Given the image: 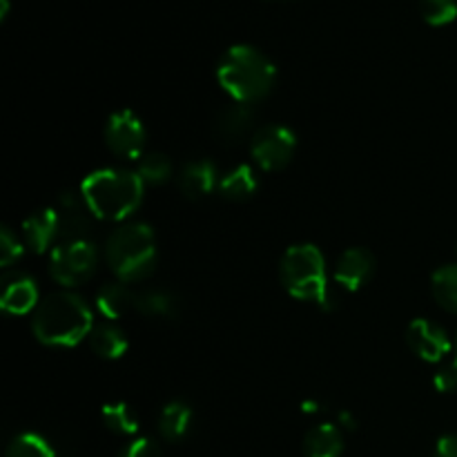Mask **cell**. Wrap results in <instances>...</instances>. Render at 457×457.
<instances>
[{
    "label": "cell",
    "mask_w": 457,
    "mask_h": 457,
    "mask_svg": "<svg viewBox=\"0 0 457 457\" xmlns=\"http://www.w3.org/2000/svg\"><path fill=\"white\" fill-rule=\"evenodd\" d=\"M92 328V308L74 290L47 295L31 317L34 337L45 346H79L85 337H89Z\"/></svg>",
    "instance_id": "cell-1"
},
{
    "label": "cell",
    "mask_w": 457,
    "mask_h": 457,
    "mask_svg": "<svg viewBox=\"0 0 457 457\" xmlns=\"http://www.w3.org/2000/svg\"><path fill=\"white\" fill-rule=\"evenodd\" d=\"M145 183L137 172L123 168H101L80 183V195L89 212L101 221H125L143 204Z\"/></svg>",
    "instance_id": "cell-2"
},
{
    "label": "cell",
    "mask_w": 457,
    "mask_h": 457,
    "mask_svg": "<svg viewBox=\"0 0 457 457\" xmlns=\"http://www.w3.org/2000/svg\"><path fill=\"white\" fill-rule=\"evenodd\" d=\"M217 80L235 103L262 101L277 83V67L253 45H232L217 65Z\"/></svg>",
    "instance_id": "cell-3"
},
{
    "label": "cell",
    "mask_w": 457,
    "mask_h": 457,
    "mask_svg": "<svg viewBox=\"0 0 457 457\" xmlns=\"http://www.w3.org/2000/svg\"><path fill=\"white\" fill-rule=\"evenodd\" d=\"M105 259L114 277L123 284H137L156 270V237L147 223H120L107 237Z\"/></svg>",
    "instance_id": "cell-4"
},
{
    "label": "cell",
    "mask_w": 457,
    "mask_h": 457,
    "mask_svg": "<svg viewBox=\"0 0 457 457\" xmlns=\"http://www.w3.org/2000/svg\"><path fill=\"white\" fill-rule=\"evenodd\" d=\"M279 279L284 288L302 302L320 303L330 293L326 259L315 244L290 245L281 257Z\"/></svg>",
    "instance_id": "cell-5"
},
{
    "label": "cell",
    "mask_w": 457,
    "mask_h": 457,
    "mask_svg": "<svg viewBox=\"0 0 457 457\" xmlns=\"http://www.w3.org/2000/svg\"><path fill=\"white\" fill-rule=\"evenodd\" d=\"M98 268V250L89 239L61 241L49 253V275L62 288L87 284Z\"/></svg>",
    "instance_id": "cell-6"
},
{
    "label": "cell",
    "mask_w": 457,
    "mask_h": 457,
    "mask_svg": "<svg viewBox=\"0 0 457 457\" xmlns=\"http://www.w3.org/2000/svg\"><path fill=\"white\" fill-rule=\"evenodd\" d=\"M297 152V137L286 125H263L250 137V154L263 172H279L293 161Z\"/></svg>",
    "instance_id": "cell-7"
},
{
    "label": "cell",
    "mask_w": 457,
    "mask_h": 457,
    "mask_svg": "<svg viewBox=\"0 0 457 457\" xmlns=\"http://www.w3.org/2000/svg\"><path fill=\"white\" fill-rule=\"evenodd\" d=\"M145 125L132 110H119L107 119L105 143L112 154L138 161L145 150Z\"/></svg>",
    "instance_id": "cell-8"
},
{
    "label": "cell",
    "mask_w": 457,
    "mask_h": 457,
    "mask_svg": "<svg viewBox=\"0 0 457 457\" xmlns=\"http://www.w3.org/2000/svg\"><path fill=\"white\" fill-rule=\"evenodd\" d=\"M406 344L420 360L428 361V364H437L453 351L449 333L440 324L424 320V317L411 321L406 328Z\"/></svg>",
    "instance_id": "cell-9"
},
{
    "label": "cell",
    "mask_w": 457,
    "mask_h": 457,
    "mask_svg": "<svg viewBox=\"0 0 457 457\" xmlns=\"http://www.w3.org/2000/svg\"><path fill=\"white\" fill-rule=\"evenodd\" d=\"M375 263V254L369 248H348L335 263V284L346 293H357L373 279Z\"/></svg>",
    "instance_id": "cell-10"
},
{
    "label": "cell",
    "mask_w": 457,
    "mask_h": 457,
    "mask_svg": "<svg viewBox=\"0 0 457 457\" xmlns=\"http://www.w3.org/2000/svg\"><path fill=\"white\" fill-rule=\"evenodd\" d=\"M22 244L36 254L54 250L52 245L61 239V212L52 208L38 210L22 221Z\"/></svg>",
    "instance_id": "cell-11"
},
{
    "label": "cell",
    "mask_w": 457,
    "mask_h": 457,
    "mask_svg": "<svg viewBox=\"0 0 457 457\" xmlns=\"http://www.w3.org/2000/svg\"><path fill=\"white\" fill-rule=\"evenodd\" d=\"M40 303L38 286L25 272H13L3 279V293H0V306L9 315H27L36 311Z\"/></svg>",
    "instance_id": "cell-12"
},
{
    "label": "cell",
    "mask_w": 457,
    "mask_h": 457,
    "mask_svg": "<svg viewBox=\"0 0 457 457\" xmlns=\"http://www.w3.org/2000/svg\"><path fill=\"white\" fill-rule=\"evenodd\" d=\"M254 120H257V112L253 110V105H248V103H232L217 116L214 132H217V137L226 145H235V143L244 141L248 134L253 137L257 132Z\"/></svg>",
    "instance_id": "cell-13"
},
{
    "label": "cell",
    "mask_w": 457,
    "mask_h": 457,
    "mask_svg": "<svg viewBox=\"0 0 457 457\" xmlns=\"http://www.w3.org/2000/svg\"><path fill=\"white\" fill-rule=\"evenodd\" d=\"M219 170L212 161L199 159L187 163L179 177V187L187 199H204L214 187H219Z\"/></svg>",
    "instance_id": "cell-14"
},
{
    "label": "cell",
    "mask_w": 457,
    "mask_h": 457,
    "mask_svg": "<svg viewBox=\"0 0 457 457\" xmlns=\"http://www.w3.org/2000/svg\"><path fill=\"white\" fill-rule=\"evenodd\" d=\"M94 303L105 320H120L129 311H137V293H132L128 284L116 279L98 290Z\"/></svg>",
    "instance_id": "cell-15"
},
{
    "label": "cell",
    "mask_w": 457,
    "mask_h": 457,
    "mask_svg": "<svg viewBox=\"0 0 457 457\" xmlns=\"http://www.w3.org/2000/svg\"><path fill=\"white\" fill-rule=\"evenodd\" d=\"M217 190L223 199L235 201V204L253 199L259 190L257 172H254L253 165H245V163L237 165V168L228 170V172L219 179Z\"/></svg>",
    "instance_id": "cell-16"
},
{
    "label": "cell",
    "mask_w": 457,
    "mask_h": 457,
    "mask_svg": "<svg viewBox=\"0 0 457 457\" xmlns=\"http://www.w3.org/2000/svg\"><path fill=\"white\" fill-rule=\"evenodd\" d=\"M344 451V433L337 424H317L303 437L306 457H339Z\"/></svg>",
    "instance_id": "cell-17"
},
{
    "label": "cell",
    "mask_w": 457,
    "mask_h": 457,
    "mask_svg": "<svg viewBox=\"0 0 457 457\" xmlns=\"http://www.w3.org/2000/svg\"><path fill=\"white\" fill-rule=\"evenodd\" d=\"M87 339L92 353L96 357H101V360H120L129 348L128 335L119 326L107 324V321L105 324L94 326Z\"/></svg>",
    "instance_id": "cell-18"
},
{
    "label": "cell",
    "mask_w": 457,
    "mask_h": 457,
    "mask_svg": "<svg viewBox=\"0 0 457 457\" xmlns=\"http://www.w3.org/2000/svg\"><path fill=\"white\" fill-rule=\"evenodd\" d=\"M192 409L181 400H174L163 406L159 415V431L168 442H179L190 433Z\"/></svg>",
    "instance_id": "cell-19"
},
{
    "label": "cell",
    "mask_w": 457,
    "mask_h": 457,
    "mask_svg": "<svg viewBox=\"0 0 457 457\" xmlns=\"http://www.w3.org/2000/svg\"><path fill=\"white\" fill-rule=\"evenodd\" d=\"M137 311L145 317L174 320L179 315V299L170 290H143L137 295Z\"/></svg>",
    "instance_id": "cell-20"
},
{
    "label": "cell",
    "mask_w": 457,
    "mask_h": 457,
    "mask_svg": "<svg viewBox=\"0 0 457 457\" xmlns=\"http://www.w3.org/2000/svg\"><path fill=\"white\" fill-rule=\"evenodd\" d=\"M431 290L437 306L445 308L446 312L457 315V263L442 266L433 272Z\"/></svg>",
    "instance_id": "cell-21"
},
{
    "label": "cell",
    "mask_w": 457,
    "mask_h": 457,
    "mask_svg": "<svg viewBox=\"0 0 457 457\" xmlns=\"http://www.w3.org/2000/svg\"><path fill=\"white\" fill-rule=\"evenodd\" d=\"M172 161L159 152L143 154L137 163V174L145 186H163L172 179Z\"/></svg>",
    "instance_id": "cell-22"
},
{
    "label": "cell",
    "mask_w": 457,
    "mask_h": 457,
    "mask_svg": "<svg viewBox=\"0 0 457 457\" xmlns=\"http://www.w3.org/2000/svg\"><path fill=\"white\" fill-rule=\"evenodd\" d=\"M103 424L116 436H134L138 431V422L134 411L125 402H112L101 409Z\"/></svg>",
    "instance_id": "cell-23"
},
{
    "label": "cell",
    "mask_w": 457,
    "mask_h": 457,
    "mask_svg": "<svg viewBox=\"0 0 457 457\" xmlns=\"http://www.w3.org/2000/svg\"><path fill=\"white\" fill-rule=\"evenodd\" d=\"M4 457H56V451L40 433H21L9 442Z\"/></svg>",
    "instance_id": "cell-24"
},
{
    "label": "cell",
    "mask_w": 457,
    "mask_h": 457,
    "mask_svg": "<svg viewBox=\"0 0 457 457\" xmlns=\"http://www.w3.org/2000/svg\"><path fill=\"white\" fill-rule=\"evenodd\" d=\"M420 13L433 27L449 25L457 18V0H420Z\"/></svg>",
    "instance_id": "cell-25"
},
{
    "label": "cell",
    "mask_w": 457,
    "mask_h": 457,
    "mask_svg": "<svg viewBox=\"0 0 457 457\" xmlns=\"http://www.w3.org/2000/svg\"><path fill=\"white\" fill-rule=\"evenodd\" d=\"M22 254H25V244L9 228H3L0 232V266L12 268L13 263L21 262Z\"/></svg>",
    "instance_id": "cell-26"
},
{
    "label": "cell",
    "mask_w": 457,
    "mask_h": 457,
    "mask_svg": "<svg viewBox=\"0 0 457 457\" xmlns=\"http://www.w3.org/2000/svg\"><path fill=\"white\" fill-rule=\"evenodd\" d=\"M119 457H161V449L150 437H138V440L129 442Z\"/></svg>",
    "instance_id": "cell-27"
},
{
    "label": "cell",
    "mask_w": 457,
    "mask_h": 457,
    "mask_svg": "<svg viewBox=\"0 0 457 457\" xmlns=\"http://www.w3.org/2000/svg\"><path fill=\"white\" fill-rule=\"evenodd\" d=\"M433 386L440 393H457V361L446 364L433 375Z\"/></svg>",
    "instance_id": "cell-28"
},
{
    "label": "cell",
    "mask_w": 457,
    "mask_h": 457,
    "mask_svg": "<svg viewBox=\"0 0 457 457\" xmlns=\"http://www.w3.org/2000/svg\"><path fill=\"white\" fill-rule=\"evenodd\" d=\"M433 457H457V433L442 436L440 440H437Z\"/></svg>",
    "instance_id": "cell-29"
},
{
    "label": "cell",
    "mask_w": 457,
    "mask_h": 457,
    "mask_svg": "<svg viewBox=\"0 0 457 457\" xmlns=\"http://www.w3.org/2000/svg\"><path fill=\"white\" fill-rule=\"evenodd\" d=\"M302 411H303V413H308V415L321 413V411H324V404H321V402H315V400H303L302 402Z\"/></svg>",
    "instance_id": "cell-30"
},
{
    "label": "cell",
    "mask_w": 457,
    "mask_h": 457,
    "mask_svg": "<svg viewBox=\"0 0 457 457\" xmlns=\"http://www.w3.org/2000/svg\"><path fill=\"white\" fill-rule=\"evenodd\" d=\"M339 424H342L344 428H348V431H353V428L357 427V420H353L351 413H339Z\"/></svg>",
    "instance_id": "cell-31"
},
{
    "label": "cell",
    "mask_w": 457,
    "mask_h": 457,
    "mask_svg": "<svg viewBox=\"0 0 457 457\" xmlns=\"http://www.w3.org/2000/svg\"><path fill=\"white\" fill-rule=\"evenodd\" d=\"M9 13V0H0V21H4Z\"/></svg>",
    "instance_id": "cell-32"
},
{
    "label": "cell",
    "mask_w": 457,
    "mask_h": 457,
    "mask_svg": "<svg viewBox=\"0 0 457 457\" xmlns=\"http://www.w3.org/2000/svg\"><path fill=\"white\" fill-rule=\"evenodd\" d=\"M453 353H455V361H457V335H455V342H453Z\"/></svg>",
    "instance_id": "cell-33"
},
{
    "label": "cell",
    "mask_w": 457,
    "mask_h": 457,
    "mask_svg": "<svg viewBox=\"0 0 457 457\" xmlns=\"http://www.w3.org/2000/svg\"><path fill=\"white\" fill-rule=\"evenodd\" d=\"M455 253H457V244H455Z\"/></svg>",
    "instance_id": "cell-34"
}]
</instances>
